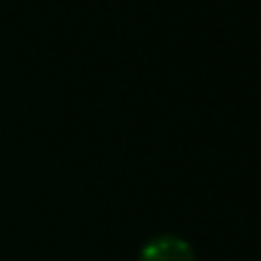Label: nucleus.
<instances>
[{
	"mask_svg": "<svg viewBox=\"0 0 261 261\" xmlns=\"http://www.w3.org/2000/svg\"><path fill=\"white\" fill-rule=\"evenodd\" d=\"M138 261H197V253L182 236L160 233V236H152L141 247Z\"/></svg>",
	"mask_w": 261,
	"mask_h": 261,
	"instance_id": "obj_1",
	"label": "nucleus"
}]
</instances>
